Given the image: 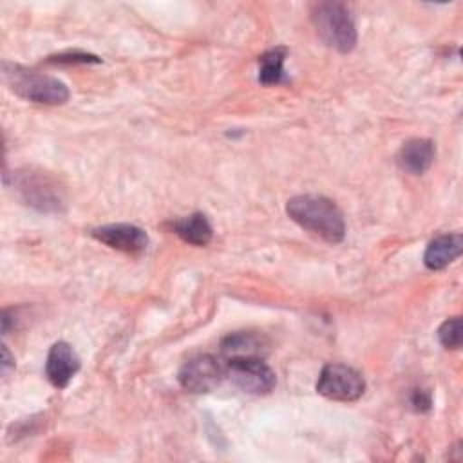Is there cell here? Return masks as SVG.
I'll return each instance as SVG.
<instances>
[{
    "label": "cell",
    "mask_w": 463,
    "mask_h": 463,
    "mask_svg": "<svg viewBox=\"0 0 463 463\" xmlns=\"http://www.w3.org/2000/svg\"><path fill=\"white\" fill-rule=\"evenodd\" d=\"M286 213L306 232L336 244L344 241L345 222L340 208L327 197L317 194L295 195L286 204Z\"/></svg>",
    "instance_id": "obj_1"
},
{
    "label": "cell",
    "mask_w": 463,
    "mask_h": 463,
    "mask_svg": "<svg viewBox=\"0 0 463 463\" xmlns=\"http://www.w3.org/2000/svg\"><path fill=\"white\" fill-rule=\"evenodd\" d=\"M2 76L7 87L20 98L40 105H63L69 99V89L58 78L36 72L33 69L4 61Z\"/></svg>",
    "instance_id": "obj_2"
},
{
    "label": "cell",
    "mask_w": 463,
    "mask_h": 463,
    "mask_svg": "<svg viewBox=\"0 0 463 463\" xmlns=\"http://www.w3.org/2000/svg\"><path fill=\"white\" fill-rule=\"evenodd\" d=\"M311 22L320 40L338 51L351 52L356 45V27L345 4L318 2L311 9Z\"/></svg>",
    "instance_id": "obj_3"
},
{
    "label": "cell",
    "mask_w": 463,
    "mask_h": 463,
    "mask_svg": "<svg viewBox=\"0 0 463 463\" xmlns=\"http://www.w3.org/2000/svg\"><path fill=\"white\" fill-rule=\"evenodd\" d=\"M13 186L20 201L42 213H60L65 208L63 190L51 175L25 168L13 174Z\"/></svg>",
    "instance_id": "obj_4"
},
{
    "label": "cell",
    "mask_w": 463,
    "mask_h": 463,
    "mask_svg": "<svg viewBox=\"0 0 463 463\" xmlns=\"http://www.w3.org/2000/svg\"><path fill=\"white\" fill-rule=\"evenodd\" d=\"M365 391L364 376L344 364H327L317 380V392L335 402H354Z\"/></svg>",
    "instance_id": "obj_5"
},
{
    "label": "cell",
    "mask_w": 463,
    "mask_h": 463,
    "mask_svg": "<svg viewBox=\"0 0 463 463\" xmlns=\"http://www.w3.org/2000/svg\"><path fill=\"white\" fill-rule=\"evenodd\" d=\"M226 376L248 394H268L277 383L273 369L264 362V358H233L226 362Z\"/></svg>",
    "instance_id": "obj_6"
},
{
    "label": "cell",
    "mask_w": 463,
    "mask_h": 463,
    "mask_svg": "<svg viewBox=\"0 0 463 463\" xmlns=\"http://www.w3.org/2000/svg\"><path fill=\"white\" fill-rule=\"evenodd\" d=\"M222 376H226L224 367L212 354H197L186 360L179 371V383L183 389L203 394L213 391Z\"/></svg>",
    "instance_id": "obj_7"
},
{
    "label": "cell",
    "mask_w": 463,
    "mask_h": 463,
    "mask_svg": "<svg viewBox=\"0 0 463 463\" xmlns=\"http://www.w3.org/2000/svg\"><path fill=\"white\" fill-rule=\"evenodd\" d=\"M90 235L107 244L112 250L125 251V253H141L148 246V235L143 228L127 222L116 224H103L90 232Z\"/></svg>",
    "instance_id": "obj_8"
},
{
    "label": "cell",
    "mask_w": 463,
    "mask_h": 463,
    "mask_svg": "<svg viewBox=\"0 0 463 463\" xmlns=\"http://www.w3.org/2000/svg\"><path fill=\"white\" fill-rule=\"evenodd\" d=\"M80 371V358L71 344L60 340L54 342L49 349L47 362H45V374L47 380L56 387L63 389Z\"/></svg>",
    "instance_id": "obj_9"
},
{
    "label": "cell",
    "mask_w": 463,
    "mask_h": 463,
    "mask_svg": "<svg viewBox=\"0 0 463 463\" xmlns=\"http://www.w3.org/2000/svg\"><path fill=\"white\" fill-rule=\"evenodd\" d=\"M434 157H436V146L430 139L412 137L402 145L396 156V163L403 172L412 175H421L430 168V165L434 163Z\"/></svg>",
    "instance_id": "obj_10"
},
{
    "label": "cell",
    "mask_w": 463,
    "mask_h": 463,
    "mask_svg": "<svg viewBox=\"0 0 463 463\" xmlns=\"http://www.w3.org/2000/svg\"><path fill=\"white\" fill-rule=\"evenodd\" d=\"M269 351L268 340L253 331H235L222 338L221 353L226 360L233 358H264Z\"/></svg>",
    "instance_id": "obj_11"
},
{
    "label": "cell",
    "mask_w": 463,
    "mask_h": 463,
    "mask_svg": "<svg viewBox=\"0 0 463 463\" xmlns=\"http://www.w3.org/2000/svg\"><path fill=\"white\" fill-rule=\"evenodd\" d=\"M463 251V237L461 233H443L434 237L423 255V262L429 269L438 271L452 264Z\"/></svg>",
    "instance_id": "obj_12"
},
{
    "label": "cell",
    "mask_w": 463,
    "mask_h": 463,
    "mask_svg": "<svg viewBox=\"0 0 463 463\" xmlns=\"http://www.w3.org/2000/svg\"><path fill=\"white\" fill-rule=\"evenodd\" d=\"M172 230L184 242L194 244V246H206L213 235L210 221L206 219L204 213H199V212L192 213L188 217L177 219L175 222H172Z\"/></svg>",
    "instance_id": "obj_13"
},
{
    "label": "cell",
    "mask_w": 463,
    "mask_h": 463,
    "mask_svg": "<svg viewBox=\"0 0 463 463\" xmlns=\"http://www.w3.org/2000/svg\"><path fill=\"white\" fill-rule=\"evenodd\" d=\"M284 58L286 49H269L259 56V81L264 85H277L284 80Z\"/></svg>",
    "instance_id": "obj_14"
},
{
    "label": "cell",
    "mask_w": 463,
    "mask_h": 463,
    "mask_svg": "<svg viewBox=\"0 0 463 463\" xmlns=\"http://www.w3.org/2000/svg\"><path fill=\"white\" fill-rule=\"evenodd\" d=\"M438 338L439 344L445 349H459L463 342V326H461V317H452L447 318L439 329H438Z\"/></svg>",
    "instance_id": "obj_15"
},
{
    "label": "cell",
    "mask_w": 463,
    "mask_h": 463,
    "mask_svg": "<svg viewBox=\"0 0 463 463\" xmlns=\"http://www.w3.org/2000/svg\"><path fill=\"white\" fill-rule=\"evenodd\" d=\"M49 61L51 63H90V61L99 63V58L94 56V54L74 51V52H61V54H56V56H51Z\"/></svg>",
    "instance_id": "obj_16"
},
{
    "label": "cell",
    "mask_w": 463,
    "mask_h": 463,
    "mask_svg": "<svg viewBox=\"0 0 463 463\" xmlns=\"http://www.w3.org/2000/svg\"><path fill=\"white\" fill-rule=\"evenodd\" d=\"M430 403H432V402H430V394H429V392H425V391H421V389L412 391V394H411V405H412L414 411L425 412V411L430 409Z\"/></svg>",
    "instance_id": "obj_17"
},
{
    "label": "cell",
    "mask_w": 463,
    "mask_h": 463,
    "mask_svg": "<svg viewBox=\"0 0 463 463\" xmlns=\"http://www.w3.org/2000/svg\"><path fill=\"white\" fill-rule=\"evenodd\" d=\"M2 373L4 374H7V371H9V367H13L14 364H13V360H11V356H9V351H7V347L4 345V349H2Z\"/></svg>",
    "instance_id": "obj_18"
}]
</instances>
